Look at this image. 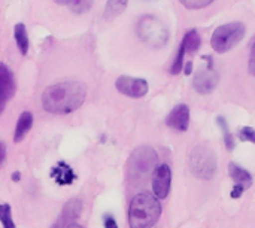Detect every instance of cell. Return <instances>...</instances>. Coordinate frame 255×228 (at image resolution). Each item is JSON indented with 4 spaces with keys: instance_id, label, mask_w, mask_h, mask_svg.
Instances as JSON below:
<instances>
[{
    "instance_id": "7a4b0ae2",
    "label": "cell",
    "mask_w": 255,
    "mask_h": 228,
    "mask_svg": "<svg viewBox=\"0 0 255 228\" xmlns=\"http://www.w3.org/2000/svg\"><path fill=\"white\" fill-rule=\"evenodd\" d=\"M161 217V205L157 197L140 193L133 197L128 208L130 228H151Z\"/></svg>"
},
{
    "instance_id": "7402d4cb",
    "label": "cell",
    "mask_w": 255,
    "mask_h": 228,
    "mask_svg": "<svg viewBox=\"0 0 255 228\" xmlns=\"http://www.w3.org/2000/svg\"><path fill=\"white\" fill-rule=\"evenodd\" d=\"M184 57H185V51L182 46H179V51H178V55H176V60L173 61L172 67H170V73L172 75H179L184 69Z\"/></svg>"
},
{
    "instance_id": "277c9868",
    "label": "cell",
    "mask_w": 255,
    "mask_h": 228,
    "mask_svg": "<svg viewBox=\"0 0 255 228\" xmlns=\"http://www.w3.org/2000/svg\"><path fill=\"white\" fill-rule=\"evenodd\" d=\"M245 33H247V27L239 21L224 24L214 31L211 37V45L215 52L224 54L232 48H235L245 37Z\"/></svg>"
},
{
    "instance_id": "8992f818",
    "label": "cell",
    "mask_w": 255,
    "mask_h": 228,
    "mask_svg": "<svg viewBox=\"0 0 255 228\" xmlns=\"http://www.w3.org/2000/svg\"><path fill=\"white\" fill-rule=\"evenodd\" d=\"M157 154L149 146H139L133 151L128 158V175L130 178H142L148 175L157 164Z\"/></svg>"
},
{
    "instance_id": "cb8c5ba5",
    "label": "cell",
    "mask_w": 255,
    "mask_h": 228,
    "mask_svg": "<svg viewBox=\"0 0 255 228\" xmlns=\"http://www.w3.org/2000/svg\"><path fill=\"white\" fill-rule=\"evenodd\" d=\"M185 7L188 9H202L208 4H211L214 0H179Z\"/></svg>"
},
{
    "instance_id": "2e32d148",
    "label": "cell",
    "mask_w": 255,
    "mask_h": 228,
    "mask_svg": "<svg viewBox=\"0 0 255 228\" xmlns=\"http://www.w3.org/2000/svg\"><path fill=\"white\" fill-rule=\"evenodd\" d=\"M200 45H202V37L199 34L197 30H188L182 39V43L181 46L184 48L185 54H194L200 49Z\"/></svg>"
},
{
    "instance_id": "5bb4252c",
    "label": "cell",
    "mask_w": 255,
    "mask_h": 228,
    "mask_svg": "<svg viewBox=\"0 0 255 228\" xmlns=\"http://www.w3.org/2000/svg\"><path fill=\"white\" fill-rule=\"evenodd\" d=\"M229 173H230V178L236 182V185H241L245 190H248L253 185L251 173L248 170L242 169L241 166H238L236 163H230L229 164Z\"/></svg>"
},
{
    "instance_id": "7c38bea8",
    "label": "cell",
    "mask_w": 255,
    "mask_h": 228,
    "mask_svg": "<svg viewBox=\"0 0 255 228\" xmlns=\"http://www.w3.org/2000/svg\"><path fill=\"white\" fill-rule=\"evenodd\" d=\"M81 212H82L81 200H78V199L70 200V202H67L64 205V208H63V211H61V214H60V217L57 218L55 223L61 228H67L70 224H73L79 218Z\"/></svg>"
},
{
    "instance_id": "ac0fdd59",
    "label": "cell",
    "mask_w": 255,
    "mask_h": 228,
    "mask_svg": "<svg viewBox=\"0 0 255 228\" xmlns=\"http://www.w3.org/2000/svg\"><path fill=\"white\" fill-rule=\"evenodd\" d=\"M13 36L18 45V49L22 55H25L28 52V36H27V28L22 22L16 24L13 28Z\"/></svg>"
},
{
    "instance_id": "484cf974",
    "label": "cell",
    "mask_w": 255,
    "mask_h": 228,
    "mask_svg": "<svg viewBox=\"0 0 255 228\" xmlns=\"http://www.w3.org/2000/svg\"><path fill=\"white\" fill-rule=\"evenodd\" d=\"M244 191H245V188H244V187H241V185H235V187H233V190H232V193H230V197L236 200V199H239V197L244 194Z\"/></svg>"
},
{
    "instance_id": "4fadbf2b",
    "label": "cell",
    "mask_w": 255,
    "mask_h": 228,
    "mask_svg": "<svg viewBox=\"0 0 255 228\" xmlns=\"http://www.w3.org/2000/svg\"><path fill=\"white\" fill-rule=\"evenodd\" d=\"M51 178L58 185H72L75 182V179H76V175H75V172L72 170V167L69 164L61 161L55 167L51 169Z\"/></svg>"
},
{
    "instance_id": "8fae6325",
    "label": "cell",
    "mask_w": 255,
    "mask_h": 228,
    "mask_svg": "<svg viewBox=\"0 0 255 228\" xmlns=\"http://www.w3.org/2000/svg\"><path fill=\"white\" fill-rule=\"evenodd\" d=\"M217 82H218V75L214 70H209L205 67L197 72V75L193 81V87L200 94H209L217 87Z\"/></svg>"
},
{
    "instance_id": "4dcf8cb0",
    "label": "cell",
    "mask_w": 255,
    "mask_h": 228,
    "mask_svg": "<svg viewBox=\"0 0 255 228\" xmlns=\"http://www.w3.org/2000/svg\"><path fill=\"white\" fill-rule=\"evenodd\" d=\"M12 181H15V182L19 181V173H18V172H15V173L12 175Z\"/></svg>"
},
{
    "instance_id": "3957f363",
    "label": "cell",
    "mask_w": 255,
    "mask_h": 228,
    "mask_svg": "<svg viewBox=\"0 0 255 228\" xmlns=\"http://www.w3.org/2000/svg\"><path fill=\"white\" fill-rule=\"evenodd\" d=\"M190 170L199 179H212L217 173L215 152L206 145H196L190 154Z\"/></svg>"
},
{
    "instance_id": "4316f807",
    "label": "cell",
    "mask_w": 255,
    "mask_h": 228,
    "mask_svg": "<svg viewBox=\"0 0 255 228\" xmlns=\"http://www.w3.org/2000/svg\"><path fill=\"white\" fill-rule=\"evenodd\" d=\"M105 228H118V226L112 217H106L105 218Z\"/></svg>"
},
{
    "instance_id": "ffe728a7",
    "label": "cell",
    "mask_w": 255,
    "mask_h": 228,
    "mask_svg": "<svg viewBox=\"0 0 255 228\" xmlns=\"http://www.w3.org/2000/svg\"><path fill=\"white\" fill-rule=\"evenodd\" d=\"M0 223L3 228H15L9 205H0Z\"/></svg>"
},
{
    "instance_id": "83f0119b",
    "label": "cell",
    "mask_w": 255,
    "mask_h": 228,
    "mask_svg": "<svg viewBox=\"0 0 255 228\" xmlns=\"http://www.w3.org/2000/svg\"><path fill=\"white\" fill-rule=\"evenodd\" d=\"M4 157H6V148H4V143L0 142V166H1L3 161H4Z\"/></svg>"
},
{
    "instance_id": "f1b7e54d",
    "label": "cell",
    "mask_w": 255,
    "mask_h": 228,
    "mask_svg": "<svg viewBox=\"0 0 255 228\" xmlns=\"http://www.w3.org/2000/svg\"><path fill=\"white\" fill-rule=\"evenodd\" d=\"M184 72H185V75H191L193 73V61L191 60L187 61V64L184 66Z\"/></svg>"
},
{
    "instance_id": "6da1fadb",
    "label": "cell",
    "mask_w": 255,
    "mask_h": 228,
    "mask_svg": "<svg viewBox=\"0 0 255 228\" xmlns=\"http://www.w3.org/2000/svg\"><path fill=\"white\" fill-rule=\"evenodd\" d=\"M87 87L79 81H64L48 87L42 94V106L46 112L66 115L76 111L85 100Z\"/></svg>"
},
{
    "instance_id": "d6a6232c",
    "label": "cell",
    "mask_w": 255,
    "mask_h": 228,
    "mask_svg": "<svg viewBox=\"0 0 255 228\" xmlns=\"http://www.w3.org/2000/svg\"><path fill=\"white\" fill-rule=\"evenodd\" d=\"M49 228H61V227H60V226H58L57 223H54V224H52V226H51Z\"/></svg>"
},
{
    "instance_id": "52a82bcc",
    "label": "cell",
    "mask_w": 255,
    "mask_h": 228,
    "mask_svg": "<svg viewBox=\"0 0 255 228\" xmlns=\"http://www.w3.org/2000/svg\"><path fill=\"white\" fill-rule=\"evenodd\" d=\"M115 87L124 96L140 99L148 93V82L142 78H131V76H120L115 81Z\"/></svg>"
},
{
    "instance_id": "1f68e13d",
    "label": "cell",
    "mask_w": 255,
    "mask_h": 228,
    "mask_svg": "<svg viewBox=\"0 0 255 228\" xmlns=\"http://www.w3.org/2000/svg\"><path fill=\"white\" fill-rule=\"evenodd\" d=\"M67 228H84V227H82V226H79V224H75V223H73V224H70Z\"/></svg>"
},
{
    "instance_id": "9a60e30c",
    "label": "cell",
    "mask_w": 255,
    "mask_h": 228,
    "mask_svg": "<svg viewBox=\"0 0 255 228\" xmlns=\"http://www.w3.org/2000/svg\"><path fill=\"white\" fill-rule=\"evenodd\" d=\"M31 124H33V115L30 112H22L19 115V118H18L16 128H15V134H13V140L16 143H19L27 136V133L31 128Z\"/></svg>"
},
{
    "instance_id": "f546056e",
    "label": "cell",
    "mask_w": 255,
    "mask_h": 228,
    "mask_svg": "<svg viewBox=\"0 0 255 228\" xmlns=\"http://www.w3.org/2000/svg\"><path fill=\"white\" fill-rule=\"evenodd\" d=\"M57 4H67L69 6V3H70V0H54Z\"/></svg>"
},
{
    "instance_id": "d4e9b609",
    "label": "cell",
    "mask_w": 255,
    "mask_h": 228,
    "mask_svg": "<svg viewBox=\"0 0 255 228\" xmlns=\"http://www.w3.org/2000/svg\"><path fill=\"white\" fill-rule=\"evenodd\" d=\"M248 70L250 73L255 76V37L253 40V46H251V55H250V63H248Z\"/></svg>"
},
{
    "instance_id": "ba28073f",
    "label": "cell",
    "mask_w": 255,
    "mask_h": 228,
    "mask_svg": "<svg viewBox=\"0 0 255 228\" xmlns=\"http://www.w3.org/2000/svg\"><path fill=\"white\" fill-rule=\"evenodd\" d=\"M172 185V170L167 164H160L152 178V191L158 200H164L170 193Z\"/></svg>"
},
{
    "instance_id": "d6986e66",
    "label": "cell",
    "mask_w": 255,
    "mask_h": 228,
    "mask_svg": "<svg viewBox=\"0 0 255 228\" xmlns=\"http://www.w3.org/2000/svg\"><path fill=\"white\" fill-rule=\"evenodd\" d=\"M217 121H218L220 127L223 128L226 148H227L229 151H233V149H235V137H233V134L229 131V127H227V122H226V119H224L223 116H218V119H217Z\"/></svg>"
},
{
    "instance_id": "30bf717a",
    "label": "cell",
    "mask_w": 255,
    "mask_h": 228,
    "mask_svg": "<svg viewBox=\"0 0 255 228\" xmlns=\"http://www.w3.org/2000/svg\"><path fill=\"white\" fill-rule=\"evenodd\" d=\"M13 91H15L13 76L7 69V66L0 63V115L4 111L7 100L13 96Z\"/></svg>"
},
{
    "instance_id": "e0dca14e",
    "label": "cell",
    "mask_w": 255,
    "mask_h": 228,
    "mask_svg": "<svg viewBox=\"0 0 255 228\" xmlns=\"http://www.w3.org/2000/svg\"><path fill=\"white\" fill-rule=\"evenodd\" d=\"M127 3H128V0H108L103 18L106 21H111V19L117 18L118 15H121L126 10Z\"/></svg>"
},
{
    "instance_id": "44dd1931",
    "label": "cell",
    "mask_w": 255,
    "mask_h": 228,
    "mask_svg": "<svg viewBox=\"0 0 255 228\" xmlns=\"http://www.w3.org/2000/svg\"><path fill=\"white\" fill-rule=\"evenodd\" d=\"M93 0H70L69 7L75 13H85L91 9Z\"/></svg>"
},
{
    "instance_id": "5b68a950",
    "label": "cell",
    "mask_w": 255,
    "mask_h": 228,
    "mask_svg": "<svg viewBox=\"0 0 255 228\" xmlns=\"http://www.w3.org/2000/svg\"><path fill=\"white\" fill-rule=\"evenodd\" d=\"M137 34L151 46H164L169 39V31L166 25L152 15H145L139 19Z\"/></svg>"
},
{
    "instance_id": "603a6c76",
    "label": "cell",
    "mask_w": 255,
    "mask_h": 228,
    "mask_svg": "<svg viewBox=\"0 0 255 228\" xmlns=\"http://www.w3.org/2000/svg\"><path fill=\"white\" fill-rule=\"evenodd\" d=\"M239 139L244 140V142H251L255 143V130L253 127H242L238 133Z\"/></svg>"
},
{
    "instance_id": "9c48e42d",
    "label": "cell",
    "mask_w": 255,
    "mask_h": 228,
    "mask_svg": "<svg viewBox=\"0 0 255 228\" xmlns=\"http://www.w3.org/2000/svg\"><path fill=\"white\" fill-rule=\"evenodd\" d=\"M166 124L173 130L187 131L190 125V108L184 103L173 108V111L166 118Z\"/></svg>"
}]
</instances>
